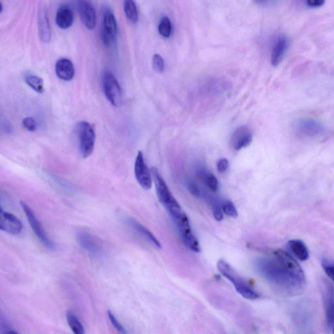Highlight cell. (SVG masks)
I'll return each mask as SVG.
<instances>
[{"instance_id": "13", "label": "cell", "mask_w": 334, "mask_h": 334, "mask_svg": "<svg viewBox=\"0 0 334 334\" xmlns=\"http://www.w3.org/2000/svg\"><path fill=\"white\" fill-rule=\"evenodd\" d=\"M55 70L58 77L65 81H70L75 76V68L70 59H59L56 62Z\"/></svg>"}, {"instance_id": "22", "label": "cell", "mask_w": 334, "mask_h": 334, "mask_svg": "<svg viewBox=\"0 0 334 334\" xmlns=\"http://www.w3.org/2000/svg\"><path fill=\"white\" fill-rule=\"evenodd\" d=\"M25 80L26 83L34 91L40 94L44 92V82L41 78L36 75H26Z\"/></svg>"}, {"instance_id": "7", "label": "cell", "mask_w": 334, "mask_h": 334, "mask_svg": "<svg viewBox=\"0 0 334 334\" xmlns=\"http://www.w3.org/2000/svg\"><path fill=\"white\" fill-rule=\"evenodd\" d=\"M118 34V25L115 16L109 9L105 11L101 31V39L104 45L111 46Z\"/></svg>"}, {"instance_id": "28", "label": "cell", "mask_w": 334, "mask_h": 334, "mask_svg": "<svg viewBox=\"0 0 334 334\" xmlns=\"http://www.w3.org/2000/svg\"><path fill=\"white\" fill-rule=\"evenodd\" d=\"M153 68L157 73H163L164 69V64L163 58L159 54H155L153 57Z\"/></svg>"}, {"instance_id": "11", "label": "cell", "mask_w": 334, "mask_h": 334, "mask_svg": "<svg viewBox=\"0 0 334 334\" xmlns=\"http://www.w3.org/2000/svg\"><path fill=\"white\" fill-rule=\"evenodd\" d=\"M23 223L17 217L9 212H4L1 208L0 212V229L4 232L16 235L22 231Z\"/></svg>"}, {"instance_id": "37", "label": "cell", "mask_w": 334, "mask_h": 334, "mask_svg": "<svg viewBox=\"0 0 334 334\" xmlns=\"http://www.w3.org/2000/svg\"><path fill=\"white\" fill-rule=\"evenodd\" d=\"M333 332L334 333V326L333 327Z\"/></svg>"}, {"instance_id": "10", "label": "cell", "mask_w": 334, "mask_h": 334, "mask_svg": "<svg viewBox=\"0 0 334 334\" xmlns=\"http://www.w3.org/2000/svg\"><path fill=\"white\" fill-rule=\"evenodd\" d=\"M76 237L81 247L86 252L94 255H100L102 254L101 242L91 234L86 231H78Z\"/></svg>"}, {"instance_id": "32", "label": "cell", "mask_w": 334, "mask_h": 334, "mask_svg": "<svg viewBox=\"0 0 334 334\" xmlns=\"http://www.w3.org/2000/svg\"><path fill=\"white\" fill-rule=\"evenodd\" d=\"M229 162L227 159L225 158L221 159L219 160L217 167L219 173H225L228 168Z\"/></svg>"}, {"instance_id": "5", "label": "cell", "mask_w": 334, "mask_h": 334, "mask_svg": "<svg viewBox=\"0 0 334 334\" xmlns=\"http://www.w3.org/2000/svg\"><path fill=\"white\" fill-rule=\"evenodd\" d=\"M102 85L108 101L114 107L120 106L122 102V92L120 84L111 71H105L102 73Z\"/></svg>"}, {"instance_id": "8", "label": "cell", "mask_w": 334, "mask_h": 334, "mask_svg": "<svg viewBox=\"0 0 334 334\" xmlns=\"http://www.w3.org/2000/svg\"><path fill=\"white\" fill-rule=\"evenodd\" d=\"M135 175L137 182L143 189H151L152 180L151 174L145 163L144 156L141 152H138L135 164Z\"/></svg>"}, {"instance_id": "16", "label": "cell", "mask_w": 334, "mask_h": 334, "mask_svg": "<svg viewBox=\"0 0 334 334\" xmlns=\"http://www.w3.org/2000/svg\"><path fill=\"white\" fill-rule=\"evenodd\" d=\"M126 223H127L128 225H130L131 228H133L135 231H137L138 233L141 235L143 237H144L145 239L151 242L155 247L157 248V249H161V243H160L158 240L157 239L156 236L153 235L149 229L145 228L144 226L142 225V224L138 223V222L136 221L135 219L130 218L126 219Z\"/></svg>"}, {"instance_id": "2", "label": "cell", "mask_w": 334, "mask_h": 334, "mask_svg": "<svg viewBox=\"0 0 334 334\" xmlns=\"http://www.w3.org/2000/svg\"><path fill=\"white\" fill-rule=\"evenodd\" d=\"M152 174L156 185L157 197L159 202L169 212L171 218L173 219L178 218L184 213L182 207L174 197L163 178L160 175L159 171L155 167L152 169Z\"/></svg>"}, {"instance_id": "14", "label": "cell", "mask_w": 334, "mask_h": 334, "mask_svg": "<svg viewBox=\"0 0 334 334\" xmlns=\"http://www.w3.org/2000/svg\"><path fill=\"white\" fill-rule=\"evenodd\" d=\"M38 26H39V33L40 40L45 44H47L51 39V30L46 9L44 7H41L39 11Z\"/></svg>"}, {"instance_id": "9", "label": "cell", "mask_w": 334, "mask_h": 334, "mask_svg": "<svg viewBox=\"0 0 334 334\" xmlns=\"http://www.w3.org/2000/svg\"><path fill=\"white\" fill-rule=\"evenodd\" d=\"M78 10L81 20L88 30H92L97 25V15L90 0H78Z\"/></svg>"}, {"instance_id": "24", "label": "cell", "mask_w": 334, "mask_h": 334, "mask_svg": "<svg viewBox=\"0 0 334 334\" xmlns=\"http://www.w3.org/2000/svg\"><path fill=\"white\" fill-rule=\"evenodd\" d=\"M326 323L328 326H334V295L331 294L328 298L326 308Z\"/></svg>"}, {"instance_id": "3", "label": "cell", "mask_w": 334, "mask_h": 334, "mask_svg": "<svg viewBox=\"0 0 334 334\" xmlns=\"http://www.w3.org/2000/svg\"><path fill=\"white\" fill-rule=\"evenodd\" d=\"M217 268L222 275L233 283L236 291L243 298L248 300H256L260 298L259 293L241 278L227 262L221 260L218 262Z\"/></svg>"}, {"instance_id": "35", "label": "cell", "mask_w": 334, "mask_h": 334, "mask_svg": "<svg viewBox=\"0 0 334 334\" xmlns=\"http://www.w3.org/2000/svg\"><path fill=\"white\" fill-rule=\"evenodd\" d=\"M2 128H4V130H5V132L8 133H12V130H13L11 128V125L9 122H6V123L4 124V126L2 125Z\"/></svg>"}, {"instance_id": "17", "label": "cell", "mask_w": 334, "mask_h": 334, "mask_svg": "<svg viewBox=\"0 0 334 334\" xmlns=\"http://www.w3.org/2000/svg\"><path fill=\"white\" fill-rule=\"evenodd\" d=\"M57 26L62 30H67L73 25V13L71 9L67 6H62L56 13Z\"/></svg>"}, {"instance_id": "33", "label": "cell", "mask_w": 334, "mask_h": 334, "mask_svg": "<svg viewBox=\"0 0 334 334\" xmlns=\"http://www.w3.org/2000/svg\"><path fill=\"white\" fill-rule=\"evenodd\" d=\"M188 190H189L190 192L192 193V195L195 197L199 198L200 197V190L199 187H197V185H195L193 182H189L187 184Z\"/></svg>"}, {"instance_id": "36", "label": "cell", "mask_w": 334, "mask_h": 334, "mask_svg": "<svg viewBox=\"0 0 334 334\" xmlns=\"http://www.w3.org/2000/svg\"><path fill=\"white\" fill-rule=\"evenodd\" d=\"M257 2H263L264 0H257Z\"/></svg>"}, {"instance_id": "26", "label": "cell", "mask_w": 334, "mask_h": 334, "mask_svg": "<svg viewBox=\"0 0 334 334\" xmlns=\"http://www.w3.org/2000/svg\"><path fill=\"white\" fill-rule=\"evenodd\" d=\"M222 210L223 213L231 217V218H236L238 217V212L236 211L235 204L230 200H225L221 203Z\"/></svg>"}, {"instance_id": "31", "label": "cell", "mask_w": 334, "mask_h": 334, "mask_svg": "<svg viewBox=\"0 0 334 334\" xmlns=\"http://www.w3.org/2000/svg\"><path fill=\"white\" fill-rule=\"evenodd\" d=\"M23 127L26 129V130L30 131V132H33L36 130L37 129V123L34 119L32 118H25L23 121Z\"/></svg>"}, {"instance_id": "4", "label": "cell", "mask_w": 334, "mask_h": 334, "mask_svg": "<svg viewBox=\"0 0 334 334\" xmlns=\"http://www.w3.org/2000/svg\"><path fill=\"white\" fill-rule=\"evenodd\" d=\"M76 132L81 156L84 158H87L94 152L95 141L94 129L88 121H82L76 125Z\"/></svg>"}, {"instance_id": "29", "label": "cell", "mask_w": 334, "mask_h": 334, "mask_svg": "<svg viewBox=\"0 0 334 334\" xmlns=\"http://www.w3.org/2000/svg\"><path fill=\"white\" fill-rule=\"evenodd\" d=\"M212 213L216 220L221 221L223 219V212L222 210L221 204L219 202L212 201Z\"/></svg>"}, {"instance_id": "6", "label": "cell", "mask_w": 334, "mask_h": 334, "mask_svg": "<svg viewBox=\"0 0 334 334\" xmlns=\"http://www.w3.org/2000/svg\"><path fill=\"white\" fill-rule=\"evenodd\" d=\"M20 205L23 207L24 212H25L26 216L27 217L31 227L32 228L33 232L37 236V238H39L40 242L44 243L45 246L47 247L48 249L51 250L56 249V245L50 239L46 231H45L44 226L40 223L39 219H37L32 208L23 201L20 202Z\"/></svg>"}, {"instance_id": "23", "label": "cell", "mask_w": 334, "mask_h": 334, "mask_svg": "<svg viewBox=\"0 0 334 334\" xmlns=\"http://www.w3.org/2000/svg\"><path fill=\"white\" fill-rule=\"evenodd\" d=\"M199 175L200 177L203 179V180L207 186V187H208L212 192H216L218 191L219 188L218 180L213 174L207 173H206V172L201 171L200 172Z\"/></svg>"}, {"instance_id": "30", "label": "cell", "mask_w": 334, "mask_h": 334, "mask_svg": "<svg viewBox=\"0 0 334 334\" xmlns=\"http://www.w3.org/2000/svg\"><path fill=\"white\" fill-rule=\"evenodd\" d=\"M107 314H108L109 319L110 321H111L112 324H113L114 328H115L119 332L123 334L127 333L126 329L124 328V327L121 325L120 323H119V321L116 319L115 316H114L113 312L111 311H108Z\"/></svg>"}, {"instance_id": "34", "label": "cell", "mask_w": 334, "mask_h": 334, "mask_svg": "<svg viewBox=\"0 0 334 334\" xmlns=\"http://www.w3.org/2000/svg\"><path fill=\"white\" fill-rule=\"evenodd\" d=\"M307 6L311 8H317L323 6L325 0H306Z\"/></svg>"}, {"instance_id": "25", "label": "cell", "mask_w": 334, "mask_h": 334, "mask_svg": "<svg viewBox=\"0 0 334 334\" xmlns=\"http://www.w3.org/2000/svg\"><path fill=\"white\" fill-rule=\"evenodd\" d=\"M159 34L162 37L169 38L171 36L172 32V25L170 19L166 16L161 18L158 26Z\"/></svg>"}, {"instance_id": "18", "label": "cell", "mask_w": 334, "mask_h": 334, "mask_svg": "<svg viewBox=\"0 0 334 334\" xmlns=\"http://www.w3.org/2000/svg\"><path fill=\"white\" fill-rule=\"evenodd\" d=\"M288 47L287 40L281 37L276 42L272 52L271 63L274 67L278 66L283 58Z\"/></svg>"}, {"instance_id": "21", "label": "cell", "mask_w": 334, "mask_h": 334, "mask_svg": "<svg viewBox=\"0 0 334 334\" xmlns=\"http://www.w3.org/2000/svg\"><path fill=\"white\" fill-rule=\"evenodd\" d=\"M66 319L68 325L74 333L76 334L85 333V328L80 320L74 314L73 312L71 311L67 312Z\"/></svg>"}, {"instance_id": "27", "label": "cell", "mask_w": 334, "mask_h": 334, "mask_svg": "<svg viewBox=\"0 0 334 334\" xmlns=\"http://www.w3.org/2000/svg\"><path fill=\"white\" fill-rule=\"evenodd\" d=\"M321 263L326 275L334 282V261L328 259L323 258L322 259Z\"/></svg>"}, {"instance_id": "20", "label": "cell", "mask_w": 334, "mask_h": 334, "mask_svg": "<svg viewBox=\"0 0 334 334\" xmlns=\"http://www.w3.org/2000/svg\"><path fill=\"white\" fill-rule=\"evenodd\" d=\"M124 13L126 18L132 23H137L138 20V13L134 0L124 1Z\"/></svg>"}, {"instance_id": "1", "label": "cell", "mask_w": 334, "mask_h": 334, "mask_svg": "<svg viewBox=\"0 0 334 334\" xmlns=\"http://www.w3.org/2000/svg\"><path fill=\"white\" fill-rule=\"evenodd\" d=\"M255 265L260 275L285 297L301 295L306 288V278L301 266L283 250L257 259Z\"/></svg>"}, {"instance_id": "12", "label": "cell", "mask_w": 334, "mask_h": 334, "mask_svg": "<svg viewBox=\"0 0 334 334\" xmlns=\"http://www.w3.org/2000/svg\"><path fill=\"white\" fill-rule=\"evenodd\" d=\"M253 140L252 131L247 126H242L236 129L231 138V144L236 151L245 149Z\"/></svg>"}, {"instance_id": "15", "label": "cell", "mask_w": 334, "mask_h": 334, "mask_svg": "<svg viewBox=\"0 0 334 334\" xmlns=\"http://www.w3.org/2000/svg\"><path fill=\"white\" fill-rule=\"evenodd\" d=\"M298 130L303 135L314 137L322 134L324 132V128L317 121L304 119L298 123Z\"/></svg>"}, {"instance_id": "19", "label": "cell", "mask_w": 334, "mask_h": 334, "mask_svg": "<svg viewBox=\"0 0 334 334\" xmlns=\"http://www.w3.org/2000/svg\"><path fill=\"white\" fill-rule=\"evenodd\" d=\"M288 247L297 259L301 261H307L309 259V250L306 245L300 240H291L288 243Z\"/></svg>"}]
</instances>
